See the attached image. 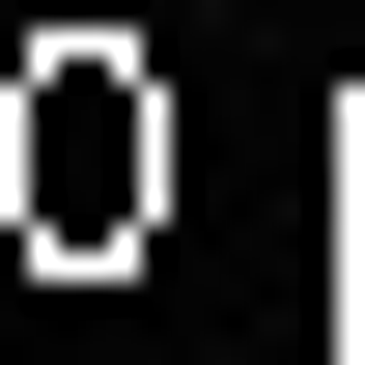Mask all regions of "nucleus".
I'll use <instances>...</instances> for the list:
<instances>
[{"label": "nucleus", "instance_id": "1", "mask_svg": "<svg viewBox=\"0 0 365 365\" xmlns=\"http://www.w3.org/2000/svg\"><path fill=\"white\" fill-rule=\"evenodd\" d=\"M140 197H169V113H140L113 56H56V85H29V225L85 253V225H140Z\"/></svg>", "mask_w": 365, "mask_h": 365}]
</instances>
